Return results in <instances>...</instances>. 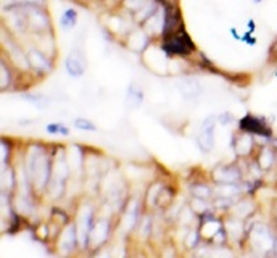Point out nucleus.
I'll return each mask as SVG.
<instances>
[{"label": "nucleus", "instance_id": "nucleus-1", "mask_svg": "<svg viewBox=\"0 0 277 258\" xmlns=\"http://www.w3.org/2000/svg\"><path fill=\"white\" fill-rule=\"evenodd\" d=\"M213 118H208L205 123H203V126H202V139L200 140H203L202 142V146L206 149V150H209L211 149V146H213Z\"/></svg>", "mask_w": 277, "mask_h": 258}, {"label": "nucleus", "instance_id": "nucleus-2", "mask_svg": "<svg viewBox=\"0 0 277 258\" xmlns=\"http://www.w3.org/2000/svg\"><path fill=\"white\" fill-rule=\"evenodd\" d=\"M66 68H68L70 74L73 76H81L84 73V63L82 60L79 59L78 55H70L68 60H66Z\"/></svg>", "mask_w": 277, "mask_h": 258}, {"label": "nucleus", "instance_id": "nucleus-3", "mask_svg": "<svg viewBox=\"0 0 277 258\" xmlns=\"http://www.w3.org/2000/svg\"><path fill=\"white\" fill-rule=\"evenodd\" d=\"M242 126H243L247 131H252V132H261V134H269L267 131H263L264 128H261V126H260V123H258L256 120H253V118H247V120H243V121H242Z\"/></svg>", "mask_w": 277, "mask_h": 258}, {"label": "nucleus", "instance_id": "nucleus-4", "mask_svg": "<svg viewBox=\"0 0 277 258\" xmlns=\"http://www.w3.org/2000/svg\"><path fill=\"white\" fill-rule=\"evenodd\" d=\"M74 126L78 128V129H82V131H95V124L90 123V121H87V120H82V118L76 120L74 121Z\"/></svg>", "mask_w": 277, "mask_h": 258}, {"label": "nucleus", "instance_id": "nucleus-5", "mask_svg": "<svg viewBox=\"0 0 277 258\" xmlns=\"http://www.w3.org/2000/svg\"><path fill=\"white\" fill-rule=\"evenodd\" d=\"M47 131L56 132V134H68V129H66L65 126H60V124H49V126H47Z\"/></svg>", "mask_w": 277, "mask_h": 258}, {"label": "nucleus", "instance_id": "nucleus-6", "mask_svg": "<svg viewBox=\"0 0 277 258\" xmlns=\"http://www.w3.org/2000/svg\"><path fill=\"white\" fill-rule=\"evenodd\" d=\"M74 21H76V12L74 10H68V12L65 13V16H63V24H71Z\"/></svg>", "mask_w": 277, "mask_h": 258}]
</instances>
